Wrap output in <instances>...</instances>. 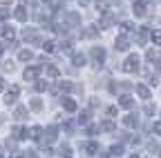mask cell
<instances>
[{"label": "cell", "mask_w": 161, "mask_h": 158, "mask_svg": "<svg viewBox=\"0 0 161 158\" xmlns=\"http://www.w3.org/2000/svg\"><path fill=\"white\" fill-rule=\"evenodd\" d=\"M136 69H139V56H130L128 60H125V65H123V71L132 74V71H136Z\"/></svg>", "instance_id": "obj_1"}, {"label": "cell", "mask_w": 161, "mask_h": 158, "mask_svg": "<svg viewBox=\"0 0 161 158\" xmlns=\"http://www.w3.org/2000/svg\"><path fill=\"white\" fill-rule=\"evenodd\" d=\"M18 94H20V87H18V85H14V87L7 91V98H5V103H7V105H14V103H16V98H18Z\"/></svg>", "instance_id": "obj_2"}, {"label": "cell", "mask_w": 161, "mask_h": 158, "mask_svg": "<svg viewBox=\"0 0 161 158\" xmlns=\"http://www.w3.org/2000/svg\"><path fill=\"white\" fill-rule=\"evenodd\" d=\"M92 58L96 60V65H101V63L105 60V49H101V47H94V49H92Z\"/></svg>", "instance_id": "obj_3"}, {"label": "cell", "mask_w": 161, "mask_h": 158, "mask_svg": "<svg viewBox=\"0 0 161 158\" xmlns=\"http://www.w3.org/2000/svg\"><path fill=\"white\" fill-rule=\"evenodd\" d=\"M128 47H130V40L125 38V33H121V36L116 38V49H119V51H125Z\"/></svg>", "instance_id": "obj_4"}, {"label": "cell", "mask_w": 161, "mask_h": 158, "mask_svg": "<svg viewBox=\"0 0 161 158\" xmlns=\"http://www.w3.org/2000/svg\"><path fill=\"white\" fill-rule=\"evenodd\" d=\"M38 78V67H27L25 69V80H36Z\"/></svg>", "instance_id": "obj_5"}, {"label": "cell", "mask_w": 161, "mask_h": 158, "mask_svg": "<svg viewBox=\"0 0 161 158\" xmlns=\"http://www.w3.org/2000/svg\"><path fill=\"white\" fill-rule=\"evenodd\" d=\"M136 94H139L141 98H146V100L150 98V89H148L146 85H136Z\"/></svg>", "instance_id": "obj_6"}, {"label": "cell", "mask_w": 161, "mask_h": 158, "mask_svg": "<svg viewBox=\"0 0 161 158\" xmlns=\"http://www.w3.org/2000/svg\"><path fill=\"white\" fill-rule=\"evenodd\" d=\"M150 40L157 45V47H161V31L159 29H154V31H150Z\"/></svg>", "instance_id": "obj_7"}, {"label": "cell", "mask_w": 161, "mask_h": 158, "mask_svg": "<svg viewBox=\"0 0 161 158\" xmlns=\"http://www.w3.org/2000/svg\"><path fill=\"white\" fill-rule=\"evenodd\" d=\"M14 16L18 18L20 23H25V20H27V11H25V7H16V13H14Z\"/></svg>", "instance_id": "obj_8"}, {"label": "cell", "mask_w": 161, "mask_h": 158, "mask_svg": "<svg viewBox=\"0 0 161 158\" xmlns=\"http://www.w3.org/2000/svg\"><path fill=\"white\" fill-rule=\"evenodd\" d=\"M40 134H43V129H40L38 125H34V127L29 129V134H27V136H29V138H34V140H38V138H40Z\"/></svg>", "instance_id": "obj_9"}, {"label": "cell", "mask_w": 161, "mask_h": 158, "mask_svg": "<svg viewBox=\"0 0 161 158\" xmlns=\"http://www.w3.org/2000/svg\"><path fill=\"white\" fill-rule=\"evenodd\" d=\"M134 16H139V18L146 16V5H143V3H136V5H134Z\"/></svg>", "instance_id": "obj_10"}, {"label": "cell", "mask_w": 161, "mask_h": 158, "mask_svg": "<svg viewBox=\"0 0 161 158\" xmlns=\"http://www.w3.org/2000/svg\"><path fill=\"white\" fill-rule=\"evenodd\" d=\"M63 105H65V109H67V111H76V103L72 100V98H65Z\"/></svg>", "instance_id": "obj_11"}, {"label": "cell", "mask_w": 161, "mask_h": 158, "mask_svg": "<svg viewBox=\"0 0 161 158\" xmlns=\"http://www.w3.org/2000/svg\"><path fill=\"white\" fill-rule=\"evenodd\" d=\"M132 105H134V100H132L130 96H123V98H121V107H125V109H130Z\"/></svg>", "instance_id": "obj_12"}, {"label": "cell", "mask_w": 161, "mask_h": 158, "mask_svg": "<svg viewBox=\"0 0 161 158\" xmlns=\"http://www.w3.org/2000/svg\"><path fill=\"white\" fill-rule=\"evenodd\" d=\"M74 65H76V67H83V65H85V56H83V54H76V56H74Z\"/></svg>", "instance_id": "obj_13"}, {"label": "cell", "mask_w": 161, "mask_h": 158, "mask_svg": "<svg viewBox=\"0 0 161 158\" xmlns=\"http://www.w3.org/2000/svg\"><path fill=\"white\" fill-rule=\"evenodd\" d=\"M0 36H5V38H14V29H11V27H0Z\"/></svg>", "instance_id": "obj_14"}, {"label": "cell", "mask_w": 161, "mask_h": 158, "mask_svg": "<svg viewBox=\"0 0 161 158\" xmlns=\"http://www.w3.org/2000/svg\"><path fill=\"white\" fill-rule=\"evenodd\" d=\"M18 58H20V60H31L34 54H31V51H27V49H23V51L18 54Z\"/></svg>", "instance_id": "obj_15"}, {"label": "cell", "mask_w": 161, "mask_h": 158, "mask_svg": "<svg viewBox=\"0 0 161 158\" xmlns=\"http://www.w3.org/2000/svg\"><path fill=\"white\" fill-rule=\"evenodd\" d=\"M40 47H43L45 51H54V49H56V43H54V40H45V43L40 45Z\"/></svg>", "instance_id": "obj_16"}, {"label": "cell", "mask_w": 161, "mask_h": 158, "mask_svg": "<svg viewBox=\"0 0 161 158\" xmlns=\"http://www.w3.org/2000/svg\"><path fill=\"white\" fill-rule=\"evenodd\" d=\"M85 151H87V154H98V145H96V143H87V145H85Z\"/></svg>", "instance_id": "obj_17"}, {"label": "cell", "mask_w": 161, "mask_h": 158, "mask_svg": "<svg viewBox=\"0 0 161 158\" xmlns=\"http://www.w3.org/2000/svg\"><path fill=\"white\" fill-rule=\"evenodd\" d=\"M25 114H27V109H25V107H16L14 118H18V120H20V118H25Z\"/></svg>", "instance_id": "obj_18"}, {"label": "cell", "mask_w": 161, "mask_h": 158, "mask_svg": "<svg viewBox=\"0 0 161 158\" xmlns=\"http://www.w3.org/2000/svg\"><path fill=\"white\" fill-rule=\"evenodd\" d=\"M47 76H49V78H58V76H60V71H58L56 67H47Z\"/></svg>", "instance_id": "obj_19"}, {"label": "cell", "mask_w": 161, "mask_h": 158, "mask_svg": "<svg viewBox=\"0 0 161 158\" xmlns=\"http://www.w3.org/2000/svg\"><path fill=\"white\" fill-rule=\"evenodd\" d=\"M136 123H139L136 116H128V118H125V125H128V127H136Z\"/></svg>", "instance_id": "obj_20"}, {"label": "cell", "mask_w": 161, "mask_h": 158, "mask_svg": "<svg viewBox=\"0 0 161 158\" xmlns=\"http://www.w3.org/2000/svg\"><path fill=\"white\" fill-rule=\"evenodd\" d=\"M31 109H43V103H40V98H34V100H31Z\"/></svg>", "instance_id": "obj_21"}, {"label": "cell", "mask_w": 161, "mask_h": 158, "mask_svg": "<svg viewBox=\"0 0 161 158\" xmlns=\"http://www.w3.org/2000/svg\"><path fill=\"white\" fill-rule=\"evenodd\" d=\"M25 134H27L25 129H20V127H14V136H16V138H25Z\"/></svg>", "instance_id": "obj_22"}, {"label": "cell", "mask_w": 161, "mask_h": 158, "mask_svg": "<svg viewBox=\"0 0 161 158\" xmlns=\"http://www.w3.org/2000/svg\"><path fill=\"white\" fill-rule=\"evenodd\" d=\"M110 154H112V156H121V154H123V147H121V145H114Z\"/></svg>", "instance_id": "obj_23"}, {"label": "cell", "mask_w": 161, "mask_h": 158, "mask_svg": "<svg viewBox=\"0 0 161 158\" xmlns=\"http://www.w3.org/2000/svg\"><path fill=\"white\" fill-rule=\"evenodd\" d=\"M60 156H65V158H72V149H69V147L65 145L63 149H60Z\"/></svg>", "instance_id": "obj_24"}, {"label": "cell", "mask_w": 161, "mask_h": 158, "mask_svg": "<svg viewBox=\"0 0 161 158\" xmlns=\"http://www.w3.org/2000/svg\"><path fill=\"white\" fill-rule=\"evenodd\" d=\"M101 129H105V131H112V129H114V123H110V120H108V123H103V125H101Z\"/></svg>", "instance_id": "obj_25"}, {"label": "cell", "mask_w": 161, "mask_h": 158, "mask_svg": "<svg viewBox=\"0 0 161 158\" xmlns=\"http://www.w3.org/2000/svg\"><path fill=\"white\" fill-rule=\"evenodd\" d=\"M148 58H150V60H152V58H154V60H157V58H159V51H157V49H154V51L150 49V51H148Z\"/></svg>", "instance_id": "obj_26"}, {"label": "cell", "mask_w": 161, "mask_h": 158, "mask_svg": "<svg viewBox=\"0 0 161 158\" xmlns=\"http://www.w3.org/2000/svg\"><path fill=\"white\" fill-rule=\"evenodd\" d=\"M152 129H154V134H157V136H161V123H154V125H152Z\"/></svg>", "instance_id": "obj_27"}, {"label": "cell", "mask_w": 161, "mask_h": 158, "mask_svg": "<svg viewBox=\"0 0 161 158\" xmlns=\"http://www.w3.org/2000/svg\"><path fill=\"white\" fill-rule=\"evenodd\" d=\"M7 16H9V9H0V20H5Z\"/></svg>", "instance_id": "obj_28"}, {"label": "cell", "mask_w": 161, "mask_h": 158, "mask_svg": "<svg viewBox=\"0 0 161 158\" xmlns=\"http://www.w3.org/2000/svg\"><path fill=\"white\" fill-rule=\"evenodd\" d=\"M36 89H38V91H43V89H47V83H38V85H36Z\"/></svg>", "instance_id": "obj_29"}, {"label": "cell", "mask_w": 161, "mask_h": 158, "mask_svg": "<svg viewBox=\"0 0 161 158\" xmlns=\"http://www.w3.org/2000/svg\"><path fill=\"white\" fill-rule=\"evenodd\" d=\"M114 114H116V107H110V109H108V116L114 118Z\"/></svg>", "instance_id": "obj_30"}, {"label": "cell", "mask_w": 161, "mask_h": 158, "mask_svg": "<svg viewBox=\"0 0 161 158\" xmlns=\"http://www.w3.org/2000/svg\"><path fill=\"white\" fill-rule=\"evenodd\" d=\"M5 89V83H3V78H0V91H3Z\"/></svg>", "instance_id": "obj_31"}, {"label": "cell", "mask_w": 161, "mask_h": 158, "mask_svg": "<svg viewBox=\"0 0 161 158\" xmlns=\"http://www.w3.org/2000/svg\"><path fill=\"white\" fill-rule=\"evenodd\" d=\"M11 158H23V154H14V156H11Z\"/></svg>", "instance_id": "obj_32"}, {"label": "cell", "mask_w": 161, "mask_h": 158, "mask_svg": "<svg viewBox=\"0 0 161 158\" xmlns=\"http://www.w3.org/2000/svg\"><path fill=\"white\" fill-rule=\"evenodd\" d=\"M3 51H5V47H3V43H0V54H3Z\"/></svg>", "instance_id": "obj_33"}, {"label": "cell", "mask_w": 161, "mask_h": 158, "mask_svg": "<svg viewBox=\"0 0 161 158\" xmlns=\"http://www.w3.org/2000/svg\"><path fill=\"white\" fill-rule=\"evenodd\" d=\"M0 158H3V149H0Z\"/></svg>", "instance_id": "obj_34"}, {"label": "cell", "mask_w": 161, "mask_h": 158, "mask_svg": "<svg viewBox=\"0 0 161 158\" xmlns=\"http://www.w3.org/2000/svg\"><path fill=\"white\" fill-rule=\"evenodd\" d=\"M130 158H139V156H130Z\"/></svg>", "instance_id": "obj_35"}, {"label": "cell", "mask_w": 161, "mask_h": 158, "mask_svg": "<svg viewBox=\"0 0 161 158\" xmlns=\"http://www.w3.org/2000/svg\"><path fill=\"white\" fill-rule=\"evenodd\" d=\"M159 71H161V63H159Z\"/></svg>", "instance_id": "obj_36"}, {"label": "cell", "mask_w": 161, "mask_h": 158, "mask_svg": "<svg viewBox=\"0 0 161 158\" xmlns=\"http://www.w3.org/2000/svg\"><path fill=\"white\" fill-rule=\"evenodd\" d=\"M101 158H108V156H101Z\"/></svg>", "instance_id": "obj_37"}]
</instances>
